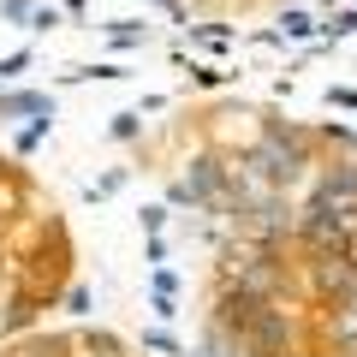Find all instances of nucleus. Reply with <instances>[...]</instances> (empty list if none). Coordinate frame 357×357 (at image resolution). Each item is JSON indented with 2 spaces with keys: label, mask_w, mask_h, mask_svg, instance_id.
Returning <instances> with one entry per match:
<instances>
[{
  "label": "nucleus",
  "mask_w": 357,
  "mask_h": 357,
  "mask_svg": "<svg viewBox=\"0 0 357 357\" xmlns=\"http://www.w3.org/2000/svg\"><path fill=\"white\" fill-rule=\"evenodd\" d=\"M220 321L256 357H357V131L298 137L286 197L220 262Z\"/></svg>",
  "instance_id": "1"
}]
</instances>
